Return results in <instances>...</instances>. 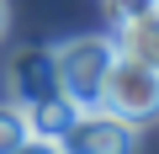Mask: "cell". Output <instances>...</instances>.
I'll return each mask as SVG.
<instances>
[{
    "label": "cell",
    "instance_id": "cell-11",
    "mask_svg": "<svg viewBox=\"0 0 159 154\" xmlns=\"http://www.w3.org/2000/svg\"><path fill=\"white\" fill-rule=\"evenodd\" d=\"M148 6H154V11H159V0H148Z\"/></svg>",
    "mask_w": 159,
    "mask_h": 154
},
{
    "label": "cell",
    "instance_id": "cell-7",
    "mask_svg": "<svg viewBox=\"0 0 159 154\" xmlns=\"http://www.w3.org/2000/svg\"><path fill=\"white\" fill-rule=\"evenodd\" d=\"M27 117L21 106H0V154H16V143H27Z\"/></svg>",
    "mask_w": 159,
    "mask_h": 154
},
{
    "label": "cell",
    "instance_id": "cell-1",
    "mask_svg": "<svg viewBox=\"0 0 159 154\" xmlns=\"http://www.w3.org/2000/svg\"><path fill=\"white\" fill-rule=\"evenodd\" d=\"M111 58H117V48H111V37H101V32L69 37V43L53 48V80H58V91H64L80 112H90V106H101V85H106Z\"/></svg>",
    "mask_w": 159,
    "mask_h": 154
},
{
    "label": "cell",
    "instance_id": "cell-2",
    "mask_svg": "<svg viewBox=\"0 0 159 154\" xmlns=\"http://www.w3.org/2000/svg\"><path fill=\"white\" fill-rule=\"evenodd\" d=\"M101 106H106L111 117L133 122V128H138V122H154V117H159V69L117 53L111 69H106V85H101Z\"/></svg>",
    "mask_w": 159,
    "mask_h": 154
},
{
    "label": "cell",
    "instance_id": "cell-6",
    "mask_svg": "<svg viewBox=\"0 0 159 154\" xmlns=\"http://www.w3.org/2000/svg\"><path fill=\"white\" fill-rule=\"evenodd\" d=\"M74 101L58 91V96H48V101H37V106H21V117H27V133L32 138H64V128L74 122Z\"/></svg>",
    "mask_w": 159,
    "mask_h": 154
},
{
    "label": "cell",
    "instance_id": "cell-3",
    "mask_svg": "<svg viewBox=\"0 0 159 154\" xmlns=\"http://www.w3.org/2000/svg\"><path fill=\"white\" fill-rule=\"evenodd\" d=\"M58 154H138V128L111 117L106 106L74 112V122L58 138Z\"/></svg>",
    "mask_w": 159,
    "mask_h": 154
},
{
    "label": "cell",
    "instance_id": "cell-5",
    "mask_svg": "<svg viewBox=\"0 0 159 154\" xmlns=\"http://www.w3.org/2000/svg\"><path fill=\"white\" fill-rule=\"evenodd\" d=\"M111 48L127 53V58H138V64H154V69H159V11L143 6V11L122 16L117 32H111Z\"/></svg>",
    "mask_w": 159,
    "mask_h": 154
},
{
    "label": "cell",
    "instance_id": "cell-10",
    "mask_svg": "<svg viewBox=\"0 0 159 154\" xmlns=\"http://www.w3.org/2000/svg\"><path fill=\"white\" fill-rule=\"evenodd\" d=\"M6 27H11V6L0 0V37H6Z\"/></svg>",
    "mask_w": 159,
    "mask_h": 154
},
{
    "label": "cell",
    "instance_id": "cell-8",
    "mask_svg": "<svg viewBox=\"0 0 159 154\" xmlns=\"http://www.w3.org/2000/svg\"><path fill=\"white\" fill-rule=\"evenodd\" d=\"M16 154H58V138H27L16 143Z\"/></svg>",
    "mask_w": 159,
    "mask_h": 154
},
{
    "label": "cell",
    "instance_id": "cell-4",
    "mask_svg": "<svg viewBox=\"0 0 159 154\" xmlns=\"http://www.w3.org/2000/svg\"><path fill=\"white\" fill-rule=\"evenodd\" d=\"M11 96H16V106H37V101H48V96H58V80H53V53L27 48V53L11 64Z\"/></svg>",
    "mask_w": 159,
    "mask_h": 154
},
{
    "label": "cell",
    "instance_id": "cell-9",
    "mask_svg": "<svg viewBox=\"0 0 159 154\" xmlns=\"http://www.w3.org/2000/svg\"><path fill=\"white\" fill-rule=\"evenodd\" d=\"M148 0H106V11H111V21H122V16H133V11H143Z\"/></svg>",
    "mask_w": 159,
    "mask_h": 154
}]
</instances>
